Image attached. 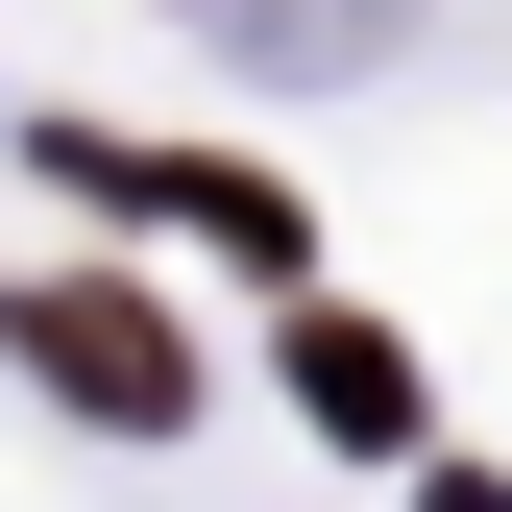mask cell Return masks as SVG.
<instances>
[{"label": "cell", "mask_w": 512, "mask_h": 512, "mask_svg": "<svg viewBox=\"0 0 512 512\" xmlns=\"http://www.w3.org/2000/svg\"><path fill=\"white\" fill-rule=\"evenodd\" d=\"M25 366H49L98 439H171V415H196V342H171L122 269H49V293H25Z\"/></svg>", "instance_id": "6da1fadb"}, {"label": "cell", "mask_w": 512, "mask_h": 512, "mask_svg": "<svg viewBox=\"0 0 512 512\" xmlns=\"http://www.w3.org/2000/svg\"><path fill=\"white\" fill-rule=\"evenodd\" d=\"M49 171H74V196H122V220H196V244H244V269H293V196H269V171H196V147H122V122H74V147H49Z\"/></svg>", "instance_id": "7a4b0ae2"}, {"label": "cell", "mask_w": 512, "mask_h": 512, "mask_svg": "<svg viewBox=\"0 0 512 512\" xmlns=\"http://www.w3.org/2000/svg\"><path fill=\"white\" fill-rule=\"evenodd\" d=\"M293 391H317V415H342V439H415V366H391V342H366V317H293Z\"/></svg>", "instance_id": "3957f363"}, {"label": "cell", "mask_w": 512, "mask_h": 512, "mask_svg": "<svg viewBox=\"0 0 512 512\" xmlns=\"http://www.w3.org/2000/svg\"><path fill=\"white\" fill-rule=\"evenodd\" d=\"M244 25H366V0H244Z\"/></svg>", "instance_id": "277c9868"}]
</instances>
